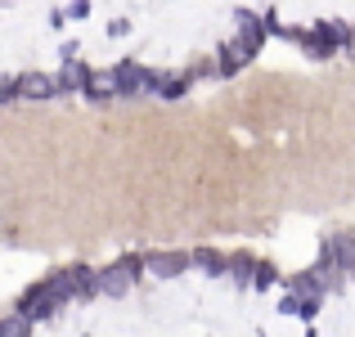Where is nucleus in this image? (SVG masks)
Instances as JSON below:
<instances>
[{
	"instance_id": "obj_1",
	"label": "nucleus",
	"mask_w": 355,
	"mask_h": 337,
	"mask_svg": "<svg viewBox=\"0 0 355 337\" xmlns=\"http://www.w3.org/2000/svg\"><path fill=\"white\" fill-rule=\"evenodd\" d=\"M54 311H59V297L50 293V284H32L23 297H18V306H14V315H23L27 324H45Z\"/></svg>"
},
{
	"instance_id": "obj_2",
	"label": "nucleus",
	"mask_w": 355,
	"mask_h": 337,
	"mask_svg": "<svg viewBox=\"0 0 355 337\" xmlns=\"http://www.w3.org/2000/svg\"><path fill=\"white\" fill-rule=\"evenodd\" d=\"M139 270H144V257H126V261H117V266L99 270V293H108V297H126L130 288H135Z\"/></svg>"
},
{
	"instance_id": "obj_3",
	"label": "nucleus",
	"mask_w": 355,
	"mask_h": 337,
	"mask_svg": "<svg viewBox=\"0 0 355 337\" xmlns=\"http://www.w3.org/2000/svg\"><path fill=\"white\" fill-rule=\"evenodd\" d=\"M193 266V252H148L144 257V275L153 279H175Z\"/></svg>"
},
{
	"instance_id": "obj_4",
	"label": "nucleus",
	"mask_w": 355,
	"mask_h": 337,
	"mask_svg": "<svg viewBox=\"0 0 355 337\" xmlns=\"http://www.w3.org/2000/svg\"><path fill=\"white\" fill-rule=\"evenodd\" d=\"M320 257H329L338 270H347V275H355V234H329L324 239V248H320Z\"/></svg>"
},
{
	"instance_id": "obj_5",
	"label": "nucleus",
	"mask_w": 355,
	"mask_h": 337,
	"mask_svg": "<svg viewBox=\"0 0 355 337\" xmlns=\"http://www.w3.org/2000/svg\"><path fill=\"white\" fill-rule=\"evenodd\" d=\"M90 81H95V72H90L86 63H68V68L59 72V95H86Z\"/></svg>"
},
{
	"instance_id": "obj_6",
	"label": "nucleus",
	"mask_w": 355,
	"mask_h": 337,
	"mask_svg": "<svg viewBox=\"0 0 355 337\" xmlns=\"http://www.w3.org/2000/svg\"><path fill=\"white\" fill-rule=\"evenodd\" d=\"M288 297H302V302H311V297H324V279L315 275V270H302V275H288Z\"/></svg>"
},
{
	"instance_id": "obj_7",
	"label": "nucleus",
	"mask_w": 355,
	"mask_h": 337,
	"mask_svg": "<svg viewBox=\"0 0 355 337\" xmlns=\"http://www.w3.org/2000/svg\"><path fill=\"white\" fill-rule=\"evenodd\" d=\"M113 81H117V95H135V90L148 86V72L139 63H121V68H113Z\"/></svg>"
},
{
	"instance_id": "obj_8",
	"label": "nucleus",
	"mask_w": 355,
	"mask_h": 337,
	"mask_svg": "<svg viewBox=\"0 0 355 337\" xmlns=\"http://www.w3.org/2000/svg\"><path fill=\"white\" fill-rule=\"evenodd\" d=\"M18 90L27 99H50V95H59V81L45 77V72H27V77H18Z\"/></svg>"
},
{
	"instance_id": "obj_9",
	"label": "nucleus",
	"mask_w": 355,
	"mask_h": 337,
	"mask_svg": "<svg viewBox=\"0 0 355 337\" xmlns=\"http://www.w3.org/2000/svg\"><path fill=\"white\" fill-rule=\"evenodd\" d=\"M193 266H198L202 275H211V279H225L230 275V257H225V252H211V248L193 252Z\"/></svg>"
},
{
	"instance_id": "obj_10",
	"label": "nucleus",
	"mask_w": 355,
	"mask_h": 337,
	"mask_svg": "<svg viewBox=\"0 0 355 337\" xmlns=\"http://www.w3.org/2000/svg\"><path fill=\"white\" fill-rule=\"evenodd\" d=\"M257 266L261 261H252L248 252H239V257H230V279H234V284H257Z\"/></svg>"
},
{
	"instance_id": "obj_11",
	"label": "nucleus",
	"mask_w": 355,
	"mask_h": 337,
	"mask_svg": "<svg viewBox=\"0 0 355 337\" xmlns=\"http://www.w3.org/2000/svg\"><path fill=\"white\" fill-rule=\"evenodd\" d=\"M113 95H117L113 72H95V81H90V90H86V99H90V104H104V99H113Z\"/></svg>"
},
{
	"instance_id": "obj_12",
	"label": "nucleus",
	"mask_w": 355,
	"mask_h": 337,
	"mask_svg": "<svg viewBox=\"0 0 355 337\" xmlns=\"http://www.w3.org/2000/svg\"><path fill=\"white\" fill-rule=\"evenodd\" d=\"M216 59H220V77H234V72H243L248 54H243L239 45H220V50H216Z\"/></svg>"
},
{
	"instance_id": "obj_13",
	"label": "nucleus",
	"mask_w": 355,
	"mask_h": 337,
	"mask_svg": "<svg viewBox=\"0 0 355 337\" xmlns=\"http://www.w3.org/2000/svg\"><path fill=\"white\" fill-rule=\"evenodd\" d=\"M184 90H189V81H184V77H166L162 99H184Z\"/></svg>"
},
{
	"instance_id": "obj_14",
	"label": "nucleus",
	"mask_w": 355,
	"mask_h": 337,
	"mask_svg": "<svg viewBox=\"0 0 355 337\" xmlns=\"http://www.w3.org/2000/svg\"><path fill=\"white\" fill-rule=\"evenodd\" d=\"M275 266H270V261H261V266H257V284H252V288H257V293H261V288H270V284H275Z\"/></svg>"
},
{
	"instance_id": "obj_15",
	"label": "nucleus",
	"mask_w": 355,
	"mask_h": 337,
	"mask_svg": "<svg viewBox=\"0 0 355 337\" xmlns=\"http://www.w3.org/2000/svg\"><path fill=\"white\" fill-rule=\"evenodd\" d=\"M27 329H32V324H27L23 315H9L5 320V337H27Z\"/></svg>"
},
{
	"instance_id": "obj_16",
	"label": "nucleus",
	"mask_w": 355,
	"mask_h": 337,
	"mask_svg": "<svg viewBox=\"0 0 355 337\" xmlns=\"http://www.w3.org/2000/svg\"><path fill=\"white\" fill-rule=\"evenodd\" d=\"M302 306H306L302 297H288V293H284V302H279V311H284V315H302Z\"/></svg>"
},
{
	"instance_id": "obj_17",
	"label": "nucleus",
	"mask_w": 355,
	"mask_h": 337,
	"mask_svg": "<svg viewBox=\"0 0 355 337\" xmlns=\"http://www.w3.org/2000/svg\"><path fill=\"white\" fill-rule=\"evenodd\" d=\"M315 315H320V297H311V302L302 306V320H315Z\"/></svg>"
}]
</instances>
